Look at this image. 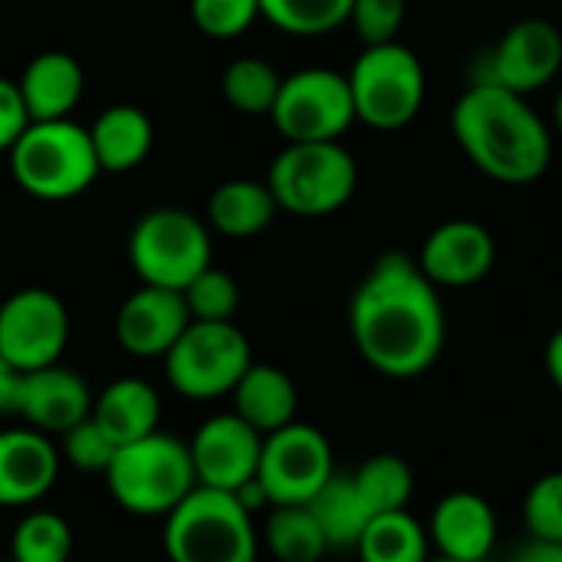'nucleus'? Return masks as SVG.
<instances>
[{"label":"nucleus","mask_w":562,"mask_h":562,"mask_svg":"<svg viewBox=\"0 0 562 562\" xmlns=\"http://www.w3.org/2000/svg\"><path fill=\"white\" fill-rule=\"evenodd\" d=\"M349 329L359 356L382 375L428 372L445 349V306L438 286L408 254H382L349 303Z\"/></svg>","instance_id":"1"},{"label":"nucleus","mask_w":562,"mask_h":562,"mask_svg":"<svg viewBox=\"0 0 562 562\" xmlns=\"http://www.w3.org/2000/svg\"><path fill=\"white\" fill-rule=\"evenodd\" d=\"M451 132L477 171L501 184H530L553 161V132L527 95L491 82L471 89L451 109Z\"/></svg>","instance_id":"2"},{"label":"nucleus","mask_w":562,"mask_h":562,"mask_svg":"<svg viewBox=\"0 0 562 562\" xmlns=\"http://www.w3.org/2000/svg\"><path fill=\"white\" fill-rule=\"evenodd\" d=\"M7 155L13 181L40 201H69L102 175L89 128L72 119L30 122Z\"/></svg>","instance_id":"3"},{"label":"nucleus","mask_w":562,"mask_h":562,"mask_svg":"<svg viewBox=\"0 0 562 562\" xmlns=\"http://www.w3.org/2000/svg\"><path fill=\"white\" fill-rule=\"evenodd\" d=\"M102 477L115 504L135 517H168L198 487L188 445L165 431L122 445Z\"/></svg>","instance_id":"4"},{"label":"nucleus","mask_w":562,"mask_h":562,"mask_svg":"<svg viewBox=\"0 0 562 562\" xmlns=\"http://www.w3.org/2000/svg\"><path fill=\"white\" fill-rule=\"evenodd\" d=\"M165 553L171 562H254V517L237 494L198 484L165 517Z\"/></svg>","instance_id":"5"},{"label":"nucleus","mask_w":562,"mask_h":562,"mask_svg":"<svg viewBox=\"0 0 562 562\" xmlns=\"http://www.w3.org/2000/svg\"><path fill=\"white\" fill-rule=\"evenodd\" d=\"M356 184L359 168L342 142H286L267 175L277 207L296 217H326L342 211L356 194Z\"/></svg>","instance_id":"6"},{"label":"nucleus","mask_w":562,"mask_h":562,"mask_svg":"<svg viewBox=\"0 0 562 562\" xmlns=\"http://www.w3.org/2000/svg\"><path fill=\"white\" fill-rule=\"evenodd\" d=\"M346 79L356 122H366L369 128L398 132L412 125L425 105V66L398 40L366 46Z\"/></svg>","instance_id":"7"},{"label":"nucleus","mask_w":562,"mask_h":562,"mask_svg":"<svg viewBox=\"0 0 562 562\" xmlns=\"http://www.w3.org/2000/svg\"><path fill=\"white\" fill-rule=\"evenodd\" d=\"M128 263L142 283L181 293L211 267V234L181 207H155L142 214L128 234Z\"/></svg>","instance_id":"8"},{"label":"nucleus","mask_w":562,"mask_h":562,"mask_svg":"<svg viewBox=\"0 0 562 562\" xmlns=\"http://www.w3.org/2000/svg\"><path fill=\"white\" fill-rule=\"evenodd\" d=\"M250 362V342L234 323L191 319L165 356V375L178 395L207 402L231 395Z\"/></svg>","instance_id":"9"},{"label":"nucleus","mask_w":562,"mask_h":562,"mask_svg":"<svg viewBox=\"0 0 562 562\" xmlns=\"http://www.w3.org/2000/svg\"><path fill=\"white\" fill-rule=\"evenodd\" d=\"M270 119L286 142H339L356 122L349 79L323 66L283 76Z\"/></svg>","instance_id":"10"},{"label":"nucleus","mask_w":562,"mask_h":562,"mask_svg":"<svg viewBox=\"0 0 562 562\" xmlns=\"http://www.w3.org/2000/svg\"><path fill=\"white\" fill-rule=\"evenodd\" d=\"M333 474V448L319 428L290 422L286 428L263 435L254 481L270 507L306 504Z\"/></svg>","instance_id":"11"},{"label":"nucleus","mask_w":562,"mask_h":562,"mask_svg":"<svg viewBox=\"0 0 562 562\" xmlns=\"http://www.w3.org/2000/svg\"><path fill=\"white\" fill-rule=\"evenodd\" d=\"M69 342V313L43 286H26L0 300V356L16 372L59 362Z\"/></svg>","instance_id":"12"},{"label":"nucleus","mask_w":562,"mask_h":562,"mask_svg":"<svg viewBox=\"0 0 562 562\" xmlns=\"http://www.w3.org/2000/svg\"><path fill=\"white\" fill-rule=\"evenodd\" d=\"M562 69V33L543 16H527L514 23L494 49H487L474 69V82L504 86L510 92L530 95L550 86Z\"/></svg>","instance_id":"13"},{"label":"nucleus","mask_w":562,"mask_h":562,"mask_svg":"<svg viewBox=\"0 0 562 562\" xmlns=\"http://www.w3.org/2000/svg\"><path fill=\"white\" fill-rule=\"evenodd\" d=\"M260 448H263V435L254 431L234 412L207 418L188 441L198 484L231 494H237L257 477Z\"/></svg>","instance_id":"14"},{"label":"nucleus","mask_w":562,"mask_h":562,"mask_svg":"<svg viewBox=\"0 0 562 562\" xmlns=\"http://www.w3.org/2000/svg\"><path fill=\"white\" fill-rule=\"evenodd\" d=\"M13 415L26 418L43 435H63L92 412V392L86 379L59 362L20 372L13 389Z\"/></svg>","instance_id":"15"},{"label":"nucleus","mask_w":562,"mask_h":562,"mask_svg":"<svg viewBox=\"0 0 562 562\" xmlns=\"http://www.w3.org/2000/svg\"><path fill=\"white\" fill-rule=\"evenodd\" d=\"M188 323L191 313L178 290L142 283L115 313V339L138 359H165Z\"/></svg>","instance_id":"16"},{"label":"nucleus","mask_w":562,"mask_h":562,"mask_svg":"<svg viewBox=\"0 0 562 562\" xmlns=\"http://www.w3.org/2000/svg\"><path fill=\"white\" fill-rule=\"evenodd\" d=\"M494 234L477 221H445L418 254V267L435 286H474L494 270Z\"/></svg>","instance_id":"17"},{"label":"nucleus","mask_w":562,"mask_h":562,"mask_svg":"<svg viewBox=\"0 0 562 562\" xmlns=\"http://www.w3.org/2000/svg\"><path fill=\"white\" fill-rule=\"evenodd\" d=\"M59 448L36 428L0 431V507H30L59 477Z\"/></svg>","instance_id":"18"},{"label":"nucleus","mask_w":562,"mask_h":562,"mask_svg":"<svg viewBox=\"0 0 562 562\" xmlns=\"http://www.w3.org/2000/svg\"><path fill=\"white\" fill-rule=\"evenodd\" d=\"M431 540L438 557L458 562H484L497 543L494 507L471 491L448 494L431 517Z\"/></svg>","instance_id":"19"},{"label":"nucleus","mask_w":562,"mask_h":562,"mask_svg":"<svg viewBox=\"0 0 562 562\" xmlns=\"http://www.w3.org/2000/svg\"><path fill=\"white\" fill-rule=\"evenodd\" d=\"M20 99L26 105L30 122H49V119H69V112L79 105L86 89V72L76 56L49 49L33 56L20 79H16Z\"/></svg>","instance_id":"20"},{"label":"nucleus","mask_w":562,"mask_h":562,"mask_svg":"<svg viewBox=\"0 0 562 562\" xmlns=\"http://www.w3.org/2000/svg\"><path fill=\"white\" fill-rule=\"evenodd\" d=\"M89 418L112 438L115 448L132 445V441L158 431V418H161L158 389L148 385L145 379H132V375L115 379L99 395H92Z\"/></svg>","instance_id":"21"},{"label":"nucleus","mask_w":562,"mask_h":562,"mask_svg":"<svg viewBox=\"0 0 562 562\" xmlns=\"http://www.w3.org/2000/svg\"><path fill=\"white\" fill-rule=\"evenodd\" d=\"M231 395H234V415L244 418L260 435H273L290 422H296V405H300L296 385L277 366L250 362V369L240 375Z\"/></svg>","instance_id":"22"},{"label":"nucleus","mask_w":562,"mask_h":562,"mask_svg":"<svg viewBox=\"0 0 562 562\" xmlns=\"http://www.w3.org/2000/svg\"><path fill=\"white\" fill-rule=\"evenodd\" d=\"M89 138H92L99 168L122 175V171L138 168L148 158V151L155 145V128H151V119L138 105L119 102V105H109L92 122Z\"/></svg>","instance_id":"23"},{"label":"nucleus","mask_w":562,"mask_h":562,"mask_svg":"<svg viewBox=\"0 0 562 562\" xmlns=\"http://www.w3.org/2000/svg\"><path fill=\"white\" fill-rule=\"evenodd\" d=\"M277 198L267 188V181L254 178H234L214 188L207 198V221L224 237H257L267 231L277 217Z\"/></svg>","instance_id":"24"},{"label":"nucleus","mask_w":562,"mask_h":562,"mask_svg":"<svg viewBox=\"0 0 562 562\" xmlns=\"http://www.w3.org/2000/svg\"><path fill=\"white\" fill-rule=\"evenodd\" d=\"M306 510L319 524L329 550H356L369 520H372V510L366 507L352 474H333L306 501Z\"/></svg>","instance_id":"25"},{"label":"nucleus","mask_w":562,"mask_h":562,"mask_svg":"<svg viewBox=\"0 0 562 562\" xmlns=\"http://www.w3.org/2000/svg\"><path fill=\"white\" fill-rule=\"evenodd\" d=\"M263 540L273 560L280 562H319L329 553V543L306 504L273 507L263 527Z\"/></svg>","instance_id":"26"},{"label":"nucleus","mask_w":562,"mask_h":562,"mask_svg":"<svg viewBox=\"0 0 562 562\" xmlns=\"http://www.w3.org/2000/svg\"><path fill=\"white\" fill-rule=\"evenodd\" d=\"M362 562H428V537L418 527L408 510L398 514H379L369 520L359 547H356Z\"/></svg>","instance_id":"27"},{"label":"nucleus","mask_w":562,"mask_h":562,"mask_svg":"<svg viewBox=\"0 0 562 562\" xmlns=\"http://www.w3.org/2000/svg\"><path fill=\"white\" fill-rule=\"evenodd\" d=\"M366 507L372 510V517L379 514H398L408 507L412 491H415V474L408 468V461H402L398 454H375L369 458L356 474H352Z\"/></svg>","instance_id":"28"},{"label":"nucleus","mask_w":562,"mask_h":562,"mask_svg":"<svg viewBox=\"0 0 562 562\" xmlns=\"http://www.w3.org/2000/svg\"><path fill=\"white\" fill-rule=\"evenodd\" d=\"M280 82L283 76L257 56H240L224 69L221 89L231 109L244 112V115H270L277 95H280Z\"/></svg>","instance_id":"29"},{"label":"nucleus","mask_w":562,"mask_h":562,"mask_svg":"<svg viewBox=\"0 0 562 562\" xmlns=\"http://www.w3.org/2000/svg\"><path fill=\"white\" fill-rule=\"evenodd\" d=\"M10 562H72V530L53 510H33L13 527Z\"/></svg>","instance_id":"30"},{"label":"nucleus","mask_w":562,"mask_h":562,"mask_svg":"<svg viewBox=\"0 0 562 562\" xmlns=\"http://www.w3.org/2000/svg\"><path fill=\"white\" fill-rule=\"evenodd\" d=\"M352 0H260V16L290 36H326L349 23Z\"/></svg>","instance_id":"31"},{"label":"nucleus","mask_w":562,"mask_h":562,"mask_svg":"<svg viewBox=\"0 0 562 562\" xmlns=\"http://www.w3.org/2000/svg\"><path fill=\"white\" fill-rule=\"evenodd\" d=\"M184 306L194 323H234L240 310V286L221 267H204L184 290Z\"/></svg>","instance_id":"32"},{"label":"nucleus","mask_w":562,"mask_h":562,"mask_svg":"<svg viewBox=\"0 0 562 562\" xmlns=\"http://www.w3.org/2000/svg\"><path fill=\"white\" fill-rule=\"evenodd\" d=\"M59 438H63L59 458L66 464H72L76 471H82V474H105L112 458H115V451H119L112 445V438L92 418H82L69 431H63Z\"/></svg>","instance_id":"33"},{"label":"nucleus","mask_w":562,"mask_h":562,"mask_svg":"<svg viewBox=\"0 0 562 562\" xmlns=\"http://www.w3.org/2000/svg\"><path fill=\"white\" fill-rule=\"evenodd\" d=\"M260 0H191L194 26L211 40H234L254 26Z\"/></svg>","instance_id":"34"},{"label":"nucleus","mask_w":562,"mask_h":562,"mask_svg":"<svg viewBox=\"0 0 562 562\" xmlns=\"http://www.w3.org/2000/svg\"><path fill=\"white\" fill-rule=\"evenodd\" d=\"M408 0H352L349 23L366 46L395 43L398 30L405 26Z\"/></svg>","instance_id":"35"},{"label":"nucleus","mask_w":562,"mask_h":562,"mask_svg":"<svg viewBox=\"0 0 562 562\" xmlns=\"http://www.w3.org/2000/svg\"><path fill=\"white\" fill-rule=\"evenodd\" d=\"M527 530L533 540L562 543V471L540 477L524 504Z\"/></svg>","instance_id":"36"},{"label":"nucleus","mask_w":562,"mask_h":562,"mask_svg":"<svg viewBox=\"0 0 562 562\" xmlns=\"http://www.w3.org/2000/svg\"><path fill=\"white\" fill-rule=\"evenodd\" d=\"M26 125H30V115H26L16 82L0 76V151H10V145L20 138Z\"/></svg>","instance_id":"37"},{"label":"nucleus","mask_w":562,"mask_h":562,"mask_svg":"<svg viewBox=\"0 0 562 562\" xmlns=\"http://www.w3.org/2000/svg\"><path fill=\"white\" fill-rule=\"evenodd\" d=\"M514 562H560V547L557 543H547V540H533L517 553Z\"/></svg>","instance_id":"38"},{"label":"nucleus","mask_w":562,"mask_h":562,"mask_svg":"<svg viewBox=\"0 0 562 562\" xmlns=\"http://www.w3.org/2000/svg\"><path fill=\"white\" fill-rule=\"evenodd\" d=\"M16 369L0 356V415H7L13 408V389H16Z\"/></svg>","instance_id":"39"},{"label":"nucleus","mask_w":562,"mask_h":562,"mask_svg":"<svg viewBox=\"0 0 562 562\" xmlns=\"http://www.w3.org/2000/svg\"><path fill=\"white\" fill-rule=\"evenodd\" d=\"M547 372H550L553 385L562 392V329H557L547 342Z\"/></svg>","instance_id":"40"},{"label":"nucleus","mask_w":562,"mask_h":562,"mask_svg":"<svg viewBox=\"0 0 562 562\" xmlns=\"http://www.w3.org/2000/svg\"><path fill=\"white\" fill-rule=\"evenodd\" d=\"M553 128L562 135V92L557 95V105H553Z\"/></svg>","instance_id":"41"},{"label":"nucleus","mask_w":562,"mask_h":562,"mask_svg":"<svg viewBox=\"0 0 562 562\" xmlns=\"http://www.w3.org/2000/svg\"><path fill=\"white\" fill-rule=\"evenodd\" d=\"M428 562H458V560H448V557H435V560H428Z\"/></svg>","instance_id":"42"},{"label":"nucleus","mask_w":562,"mask_h":562,"mask_svg":"<svg viewBox=\"0 0 562 562\" xmlns=\"http://www.w3.org/2000/svg\"><path fill=\"white\" fill-rule=\"evenodd\" d=\"M557 547H560V562H562V543H557Z\"/></svg>","instance_id":"43"}]
</instances>
